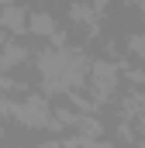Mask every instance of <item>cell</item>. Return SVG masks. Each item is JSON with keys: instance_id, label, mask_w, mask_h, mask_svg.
Segmentation results:
<instances>
[{"instance_id": "obj_9", "label": "cell", "mask_w": 145, "mask_h": 148, "mask_svg": "<svg viewBox=\"0 0 145 148\" xmlns=\"http://www.w3.org/2000/svg\"><path fill=\"white\" fill-rule=\"evenodd\" d=\"M138 148H145V141H138Z\"/></svg>"}, {"instance_id": "obj_7", "label": "cell", "mask_w": 145, "mask_h": 148, "mask_svg": "<svg viewBox=\"0 0 145 148\" xmlns=\"http://www.w3.org/2000/svg\"><path fill=\"white\" fill-rule=\"evenodd\" d=\"M131 48H135V55L145 59V35H135V38H131Z\"/></svg>"}, {"instance_id": "obj_6", "label": "cell", "mask_w": 145, "mask_h": 148, "mask_svg": "<svg viewBox=\"0 0 145 148\" xmlns=\"http://www.w3.org/2000/svg\"><path fill=\"white\" fill-rule=\"evenodd\" d=\"M21 59H24V48H21V45H7L0 66H7V69H10V66H21Z\"/></svg>"}, {"instance_id": "obj_4", "label": "cell", "mask_w": 145, "mask_h": 148, "mask_svg": "<svg viewBox=\"0 0 145 148\" xmlns=\"http://www.w3.org/2000/svg\"><path fill=\"white\" fill-rule=\"evenodd\" d=\"M0 24L7 28V31H28V14H24V7H3V14H0Z\"/></svg>"}, {"instance_id": "obj_10", "label": "cell", "mask_w": 145, "mask_h": 148, "mask_svg": "<svg viewBox=\"0 0 145 148\" xmlns=\"http://www.w3.org/2000/svg\"><path fill=\"white\" fill-rule=\"evenodd\" d=\"M0 3H3V0H0Z\"/></svg>"}, {"instance_id": "obj_3", "label": "cell", "mask_w": 145, "mask_h": 148, "mask_svg": "<svg viewBox=\"0 0 145 148\" xmlns=\"http://www.w3.org/2000/svg\"><path fill=\"white\" fill-rule=\"evenodd\" d=\"M114 79H117V69H114L110 62H97V66H93V86H97V97H100V100L110 97Z\"/></svg>"}, {"instance_id": "obj_8", "label": "cell", "mask_w": 145, "mask_h": 148, "mask_svg": "<svg viewBox=\"0 0 145 148\" xmlns=\"http://www.w3.org/2000/svg\"><path fill=\"white\" fill-rule=\"evenodd\" d=\"M41 148H59V145H55V141H48V145H41Z\"/></svg>"}, {"instance_id": "obj_1", "label": "cell", "mask_w": 145, "mask_h": 148, "mask_svg": "<svg viewBox=\"0 0 145 148\" xmlns=\"http://www.w3.org/2000/svg\"><path fill=\"white\" fill-rule=\"evenodd\" d=\"M38 69L45 76V83H48V90H66V86H79L83 79H86V59H83V52H45L41 59H38Z\"/></svg>"}, {"instance_id": "obj_2", "label": "cell", "mask_w": 145, "mask_h": 148, "mask_svg": "<svg viewBox=\"0 0 145 148\" xmlns=\"http://www.w3.org/2000/svg\"><path fill=\"white\" fill-rule=\"evenodd\" d=\"M14 117H17L24 127H45V124H52L48 103H45V100H38V97L24 100V103H17V107H14Z\"/></svg>"}, {"instance_id": "obj_5", "label": "cell", "mask_w": 145, "mask_h": 148, "mask_svg": "<svg viewBox=\"0 0 145 148\" xmlns=\"http://www.w3.org/2000/svg\"><path fill=\"white\" fill-rule=\"evenodd\" d=\"M28 31H35V35H55V21L48 14H28Z\"/></svg>"}]
</instances>
